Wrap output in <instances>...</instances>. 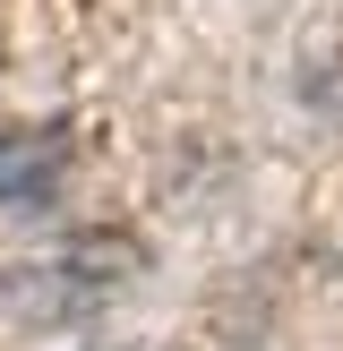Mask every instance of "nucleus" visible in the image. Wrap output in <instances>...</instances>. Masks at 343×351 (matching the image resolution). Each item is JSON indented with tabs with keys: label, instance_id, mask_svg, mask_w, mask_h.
Listing matches in <instances>:
<instances>
[{
	"label": "nucleus",
	"instance_id": "obj_1",
	"mask_svg": "<svg viewBox=\"0 0 343 351\" xmlns=\"http://www.w3.org/2000/svg\"><path fill=\"white\" fill-rule=\"evenodd\" d=\"M103 308V283L78 257H51V266H9L0 274V326L9 335H51V326H78Z\"/></svg>",
	"mask_w": 343,
	"mask_h": 351
},
{
	"label": "nucleus",
	"instance_id": "obj_2",
	"mask_svg": "<svg viewBox=\"0 0 343 351\" xmlns=\"http://www.w3.org/2000/svg\"><path fill=\"white\" fill-rule=\"evenodd\" d=\"M69 171L60 129H0V206H51Z\"/></svg>",
	"mask_w": 343,
	"mask_h": 351
}]
</instances>
